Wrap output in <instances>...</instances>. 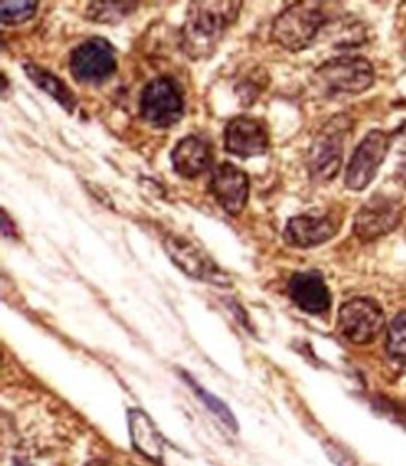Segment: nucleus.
I'll use <instances>...</instances> for the list:
<instances>
[{
	"label": "nucleus",
	"mask_w": 406,
	"mask_h": 466,
	"mask_svg": "<svg viewBox=\"0 0 406 466\" xmlns=\"http://www.w3.org/2000/svg\"><path fill=\"white\" fill-rule=\"evenodd\" d=\"M240 5V2L229 0L189 4L180 31L182 51L191 60L209 58L224 36L226 27L237 18Z\"/></svg>",
	"instance_id": "f257e3e1"
},
{
	"label": "nucleus",
	"mask_w": 406,
	"mask_h": 466,
	"mask_svg": "<svg viewBox=\"0 0 406 466\" xmlns=\"http://www.w3.org/2000/svg\"><path fill=\"white\" fill-rule=\"evenodd\" d=\"M326 24L324 11L317 2H297L277 15L271 25V38L289 51L308 47Z\"/></svg>",
	"instance_id": "f03ea898"
},
{
	"label": "nucleus",
	"mask_w": 406,
	"mask_h": 466,
	"mask_svg": "<svg viewBox=\"0 0 406 466\" xmlns=\"http://www.w3.org/2000/svg\"><path fill=\"white\" fill-rule=\"evenodd\" d=\"M350 129L351 120L348 115H335L319 129L308 153V169L313 180L326 182L339 173Z\"/></svg>",
	"instance_id": "7ed1b4c3"
},
{
	"label": "nucleus",
	"mask_w": 406,
	"mask_h": 466,
	"mask_svg": "<svg viewBox=\"0 0 406 466\" xmlns=\"http://www.w3.org/2000/svg\"><path fill=\"white\" fill-rule=\"evenodd\" d=\"M313 82L326 93H362L373 86L375 69L362 56H339L320 64Z\"/></svg>",
	"instance_id": "20e7f679"
},
{
	"label": "nucleus",
	"mask_w": 406,
	"mask_h": 466,
	"mask_svg": "<svg viewBox=\"0 0 406 466\" xmlns=\"http://www.w3.org/2000/svg\"><path fill=\"white\" fill-rule=\"evenodd\" d=\"M140 115L155 127H169L184 115V96L169 76L153 78L142 91Z\"/></svg>",
	"instance_id": "39448f33"
},
{
	"label": "nucleus",
	"mask_w": 406,
	"mask_h": 466,
	"mask_svg": "<svg viewBox=\"0 0 406 466\" xmlns=\"http://www.w3.org/2000/svg\"><path fill=\"white\" fill-rule=\"evenodd\" d=\"M337 326L342 337L353 344L373 342L384 328V313L381 306L366 297L346 300L337 315Z\"/></svg>",
	"instance_id": "423d86ee"
},
{
	"label": "nucleus",
	"mask_w": 406,
	"mask_h": 466,
	"mask_svg": "<svg viewBox=\"0 0 406 466\" xmlns=\"http://www.w3.org/2000/svg\"><path fill=\"white\" fill-rule=\"evenodd\" d=\"M390 149V137L381 129H371L355 147L348 167L344 184L351 191H362L375 178Z\"/></svg>",
	"instance_id": "0eeeda50"
},
{
	"label": "nucleus",
	"mask_w": 406,
	"mask_h": 466,
	"mask_svg": "<svg viewBox=\"0 0 406 466\" xmlns=\"http://www.w3.org/2000/svg\"><path fill=\"white\" fill-rule=\"evenodd\" d=\"M401 204L388 195H373L368 198L353 218V233L362 242L377 240L391 233L401 222Z\"/></svg>",
	"instance_id": "6e6552de"
},
{
	"label": "nucleus",
	"mask_w": 406,
	"mask_h": 466,
	"mask_svg": "<svg viewBox=\"0 0 406 466\" xmlns=\"http://www.w3.org/2000/svg\"><path fill=\"white\" fill-rule=\"evenodd\" d=\"M69 69L78 82H102L117 69L115 51L107 40L93 36L73 49Z\"/></svg>",
	"instance_id": "1a4fd4ad"
},
{
	"label": "nucleus",
	"mask_w": 406,
	"mask_h": 466,
	"mask_svg": "<svg viewBox=\"0 0 406 466\" xmlns=\"http://www.w3.org/2000/svg\"><path fill=\"white\" fill-rule=\"evenodd\" d=\"M164 249L169 258L178 266L186 275L197 280H206L211 284H228V275L209 258L198 246L191 244L188 238L178 235H167L164 238Z\"/></svg>",
	"instance_id": "9d476101"
},
{
	"label": "nucleus",
	"mask_w": 406,
	"mask_h": 466,
	"mask_svg": "<svg viewBox=\"0 0 406 466\" xmlns=\"http://www.w3.org/2000/svg\"><path fill=\"white\" fill-rule=\"evenodd\" d=\"M209 189L226 213L239 215L248 202L249 178L240 167L224 162L215 167Z\"/></svg>",
	"instance_id": "9b49d317"
},
{
	"label": "nucleus",
	"mask_w": 406,
	"mask_h": 466,
	"mask_svg": "<svg viewBox=\"0 0 406 466\" xmlns=\"http://www.w3.org/2000/svg\"><path fill=\"white\" fill-rule=\"evenodd\" d=\"M224 146L231 155L257 157L268 149V133L249 116H233L224 129Z\"/></svg>",
	"instance_id": "f8f14e48"
},
{
	"label": "nucleus",
	"mask_w": 406,
	"mask_h": 466,
	"mask_svg": "<svg viewBox=\"0 0 406 466\" xmlns=\"http://www.w3.org/2000/svg\"><path fill=\"white\" fill-rule=\"evenodd\" d=\"M339 224L330 215H297L284 228V240L293 248H313L335 237Z\"/></svg>",
	"instance_id": "ddd939ff"
},
{
	"label": "nucleus",
	"mask_w": 406,
	"mask_h": 466,
	"mask_svg": "<svg viewBox=\"0 0 406 466\" xmlns=\"http://www.w3.org/2000/svg\"><path fill=\"white\" fill-rule=\"evenodd\" d=\"M291 300L308 313H324L331 304L330 289L317 271L295 273L288 282Z\"/></svg>",
	"instance_id": "4468645a"
},
{
	"label": "nucleus",
	"mask_w": 406,
	"mask_h": 466,
	"mask_svg": "<svg viewBox=\"0 0 406 466\" xmlns=\"http://www.w3.org/2000/svg\"><path fill=\"white\" fill-rule=\"evenodd\" d=\"M173 169L184 178H195L202 175L211 164V149L198 137H186L177 142L171 151Z\"/></svg>",
	"instance_id": "2eb2a0df"
},
{
	"label": "nucleus",
	"mask_w": 406,
	"mask_h": 466,
	"mask_svg": "<svg viewBox=\"0 0 406 466\" xmlns=\"http://www.w3.org/2000/svg\"><path fill=\"white\" fill-rule=\"evenodd\" d=\"M127 422L135 450L147 457L149 461H160L164 451V439L151 422V419L144 411L131 408L127 411Z\"/></svg>",
	"instance_id": "dca6fc26"
},
{
	"label": "nucleus",
	"mask_w": 406,
	"mask_h": 466,
	"mask_svg": "<svg viewBox=\"0 0 406 466\" xmlns=\"http://www.w3.org/2000/svg\"><path fill=\"white\" fill-rule=\"evenodd\" d=\"M24 71L42 91H46L49 96H53L64 109H67V111L75 109L76 98H75L73 91L58 76L51 75L47 69L35 66V64H24Z\"/></svg>",
	"instance_id": "f3484780"
},
{
	"label": "nucleus",
	"mask_w": 406,
	"mask_h": 466,
	"mask_svg": "<svg viewBox=\"0 0 406 466\" xmlns=\"http://www.w3.org/2000/svg\"><path fill=\"white\" fill-rule=\"evenodd\" d=\"M137 5L122 2H93L87 5V18L102 24H115L126 18Z\"/></svg>",
	"instance_id": "a211bd4d"
},
{
	"label": "nucleus",
	"mask_w": 406,
	"mask_h": 466,
	"mask_svg": "<svg viewBox=\"0 0 406 466\" xmlns=\"http://www.w3.org/2000/svg\"><path fill=\"white\" fill-rule=\"evenodd\" d=\"M386 348L393 359L406 360V311H401L391 319L388 326Z\"/></svg>",
	"instance_id": "6ab92c4d"
},
{
	"label": "nucleus",
	"mask_w": 406,
	"mask_h": 466,
	"mask_svg": "<svg viewBox=\"0 0 406 466\" xmlns=\"http://www.w3.org/2000/svg\"><path fill=\"white\" fill-rule=\"evenodd\" d=\"M184 379L189 382V386L195 390V393L198 395V399L228 426V428H231L233 431H237V420H235V417H233V413L229 411V408L218 399V397H215V395H211L209 391H206L204 388H200L189 375H184Z\"/></svg>",
	"instance_id": "aec40b11"
},
{
	"label": "nucleus",
	"mask_w": 406,
	"mask_h": 466,
	"mask_svg": "<svg viewBox=\"0 0 406 466\" xmlns=\"http://www.w3.org/2000/svg\"><path fill=\"white\" fill-rule=\"evenodd\" d=\"M36 2H2L0 4V18L2 24H20L31 18L36 11Z\"/></svg>",
	"instance_id": "412c9836"
},
{
	"label": "nucleus",
	"mask_w": 406,
	"mask_h": 466,
	"mask_svg": "<svg viewBox=\"0 0 406 466\" xmlns=\"http://www.w3.org/2000/svg\"><path fill=\"white\" fill-rule=\"evenodd\" d=\"M2 233H4V237L15 235V226L9 224V217H7L5 209H2Z\"/></svg>",
	"instance_id": "4be33fe9"
},
{
	"label": "nucleus",
	"mask_w": 406,
	"mask_h": 466,
	"mask_svg": "<svg viewBox=\"0 0 406 466\" xmlns=\"http://www.w3.org/2000/svg\"><path fill=\"white\" fill-rule=\"evenodd\" d=\"M86 466H109L106 461H102V459H93V461H89Z\"/></svg>",
	"instance_id": "5701e85b"
}]
</instances>
